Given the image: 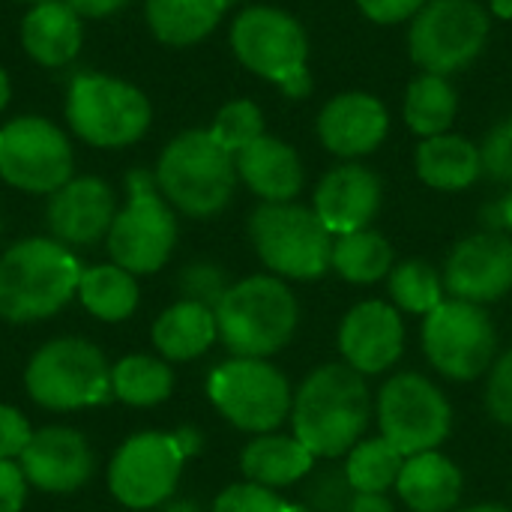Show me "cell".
Here are the masks:
<instances>
[{
  "instance_id": "obj_41",
  "label": "cell",
  "mask_w": 512,
  "mask_h": 512,
  "mask_svg": "<svg viewBox=\"0 0 512 512\" xmlns=\"http://www.w3.org/2000/svg\"><path fill=\"white\" fill-rule=\"evenodd\" d=\"M30 438L33 429L27 426V420L12 405H0V459H21Z\"/></svg>"
},
{
  "instance_id": "obj_18",
  "label": "cell",
  "mask_w": 512,
  "mask_h": 512,
  "mask_svg": "<svg viewBox=\"0 0 512 512\" xmlns=\"http://www.w3.org/2000/svg\"><path fill=\"white\" fill-rule=\"evenodd\" d=\"M18 465L30 486L48 495H69L90 480L93 450L81 432L69 426H45L33 432Z\"/></svg>"
},
{
  "instance_id": "obj_40",
  "label": "cell",
  "mask_w": 512,
  "mask_h": 512,
  "mask_svg": "<svg viewBox=\"0 0 512 512\" xmlns=\"http://www.w3.org/2000/svg\"><path fill=\"white\" fill-rule=\"evenodd\" d=\"M486 408H489V414H492L495 423L512 429V348L507 354H501L492 363V369H489Z\"/></svg>"
},
{
  "instance_id": "obj_21",
  "label": "cell",
  "mask_w": 512,
  "mask_h": 512,
  "mask_svg": "<svg viewBox=\"0 0 512 512\" xmlns=\"http://www.w3.org/2000/svg\"><path fill=\"white\" fill-rule=\"evenodd\" d=\"M390 114L372 93H339L318 114V138L339 159H357L375 153L387 138Z\"/></svg>"
},
{
  "instance_id": "obj_1",
  "label": "cell",
  "mask_w": 512,
  "mask_h": 512,
  "mask_svg": "<svg viewBox=\"0 0 512 512\" xmlns=\"http://www.w3.org/2000/svg\"><path fill=\"white\" fill-rule=\"evenodd\" d=\"M372 393L366 378L348 363H324L312 369L294 393V438L315 459L348 456L369 429Z\"/></svg>"
},
{
  "instance_id": "obj_36",
  "label": "cell",
  "mask_w": 512,
  "mask_h": 512,
  "mask_svg": "<svg viewBox=\"0 0 512 512\" xmlns=\"http://www.w3.org/2000/svg\"><path fill=\"white\" fill-rule=\"evenodd\" d=\"M303 510L306 512H351V504L357 498V489L351 486L345 465H327L315 468L303 480Z\"/></svg>"
},
{
  "instance_id": "obj_29",
  "label": "cell",
  "mask_w": 512,
  "mask_h": 512,
  "mask_svg": "<svg viewBox=\"0 0 512 512\" xmlns=\"http://www.w3.org/2000/svg\"><path fill=\"white\" fill-rule=\"evenodd\" d=\"M78 300L93 318L117 324L138 309V282L129 270L117 264H96L81 270Z\"/></svg>"
},
{
  "instance_id": "obj_43",
  "label": "cell",
  "mask_w": 512,
  "mask_h": 512,
  "mask_svg": "<svg viewBox=\"0 0 512 512\" xmlns=\"http://www.w3.org/2000/svg\"><path fill=\"white\" fill-rule=\"evenodd\" d=\"M27 501V477L18 462L0 459V512H21Z\"/></svg>"
},
{
  "instance_id": "obj_51",
  "label": "cell",
  "mask_w": 512,
  "mask_h": 512,
  "mask_svg": "<svg viewBox=\"0 0 512 512\" xmlns=\"http://www.w3.org/2000/svg\"><path fill=\"white\" fill-rule=\"evenodd\" d=\"M18 3H27V6H39V3H48V0H18Z\"/></svg>"
},
{
  "instance_id": "obj_44",
  "label": "cell",
  "mask_w": 512,
  "mask_h": 512,
  "mask_svg": "<svg viewBox=\"0 0 512 512\" xmlns=\"http://www.w3.org/2000/svg\"><path fill=\"white\" fill-rule=\"evenodd\" d=\"M81 18H108L114 12H120L123 6H129V0H66Z\"/></svg>"
},
{
  "instance_id": "obj_17",
  "label": "cell",
  "mask_w": 512,
  "mask_h": 512,
  "mask_svg": "<svg viewBox=\"0 0 512 512\" xmlns=\"http://www.w3.org/2000/svg\"><path fill=\"white\" fill-rule=\"evenodd\" d=\"M342 363L366 375H381L405 351V321L387 300H363L345 312L336 336Z\"/></svg>"
},
{
  "instance_id": "obj_16",
  "label": "cell",
  "mask_w": 512,
  "mask_h": 512,
  "mask_svg": "<svg viewBox=\"0 0 512 512\" xmlns=\"http://www.w3.org/2000/svg\"><path fill=\"white\" fill-rule=\"evenodd\" d=\"M444 288L453 300L489 306L512 291V237L480 231L456 243L444 264Z\"/></svg>"
},
{
  "instance_id": "obj_13",
  "label": "cell",
  "mask_w": 512,
  "mask_h": 512,
  "mask_svg": "<svg viewBox=\"0 0 512 512\" xmlns=\"http://www.w3.org/2000/svg\"><path fill=\"white\" fill-rule=\"evenodd\" d=\"M489 42V12L477 0H429L408 30L411 60L432 75L471 66Z\"/></svg>"
},
{
  "instance_id": "obj_31",
  "label": "cell",
  "mask_w": 512,
  "mask_h": 512,
  "mask_svg": "<svg viewBox=\"0 0 512 512\" xmlns=\"http://www.w3.org/2000/svg\"><path fill=\"white\" fill-rule=\"evenodd\" d=\"M459 111V96L444 75L423 72L408 84L405 93V123L420 138L444 135Z\"/></svg>"
},
{
  "instance_id": "obj_9",
  "label": "cell",
  "mask_w": 512,
  "mask_h": 512,
  "mask_svg": "<svg viewBox=\"0 0 512 512\" xmlns=\"http://www.w3.org/2000/svg\"><path fill=\"white\" fill-rule=\"evenodd\" d=\"M24 387L48 411L93 408L111 396V366L84 339H54L30 357Z\"/></svg>"
},
{
  "instance_id": "obj_26",
  "label": "cell",
  "mask_w": 512,
  "mask_h": 512,
  "mask_svg": "<svg viewBox=\"0 0 512 512\" xmlns=\"http://www.w3.org/2000/svg\"><path fill=\"white\" fill-rule=\"evenodd\" d=\"M219 339L216 312L195 300H177L153 324V345L171 363L198 360Z\"/></svg>"
},
{
  "instance_id": "obj_22",
  "label": "cell",
  "mask_w": 512,
  "mask_h": 512,
  "mask_svg": "<svg viewBox=\"0 0 512 512\" xmlns=\"http://www.w3.org/2000/svg\"><path fill=\"white\" fill-rule=\"evenodd\" d=\"M237 177L267 204L294 201L303 189V162L291 144L273 135H261L237 156Z\"/></svg>"
},
{
  "instance_id": "obj_4",
  "label": "cell",
  "mask_w": 512,
  "mask_h": 512,
  "mask_svg": "<svg viewBox=\"0 0 512 512\" xmlns=\"http://www.w3.org/2000/svg\"><path fill=\"white\" fill-rule=\"evenodd\" d=\"M153 177L174 210L192 219H210L231 204L237 162L207 129H189L168 141Z\"/></svg>"
},
{
  "instance_id": "obj_49",
  "label": "cell",
  "mask_w": 512,
  "mask_h": 512,
  "mask_svg": "<svg viewBox=\"0 0 512 512\" xmlns=\"http://www.w3.org/2000/svg\"><path fill=\"white\" fill-rule=\"evenodd\" d=\"M492 12L498 18H512V0H492Z\"/></svg>"
},
{
  "instance_id": "obj_27",
  "label": "cell",
  "mask_w": 512,
  "mask_h": 512,
  "mask_svg": "<svg viewBox=\"0 0 512 512\" xmlns=\"http://www.w3.org/2000/svg\"><path fill=\"white\" fill-rule=\"evenodd\" d=\"M417 174L426 186L441 189V192H462L474 186L483 174V159L480 147L471 144L462 135H435L423 138L414 156Z\"/></svg>"
},
{
  "instance_id": "obj_15",
  "label": "cell",
  "mask_w": 512,
  "mask_h": 512,
  "mask_svg": "<svg viewBox=\"0 0 512 512\" xmlns=\"http://www.w3.org/2000/svg\"><path fill=\"white\" fill-rule=\"evenodd\" d=\"M186 459L177 435L138 432L114 453L108 465V489L129 510L162 507L174 495Z\"/></svg>"
},
{
  "instance_id": "obj_12",
  "label": "cell",
  "mask_w": 512,
  "mask_h": 512,
  "mask_svg": "<svg viewBox=\"0 0 512 512\" xmlns=\"http://www.w3.org/2000/svg\"><path fill=\"white\" fill-rule=\"evenodd\" d=\"M423 354L450 381H477L498 360V330L486 306L444 300L423 321Z\"/></svg>"
},
{
  "instance_id": "obj_33",
  "label": "cell",
  "mask_w": 512,
  "mask_h": 512,
  "mask_svg": "<svg viewBox=\"0 0 512 512\" xmlns=\"http://www.w3.org/2000/svg\"><path fill=\"white\" fill-rule=\"evenodd\" d=\"M387 291H390V303L399 312L408 315H432L447 297H444V276L420 258L402 261L390 270L387 276Z\"/></svg>"
},
{
  "instance_id": "obj_47",
  "label": "cell",
  "mask_w": 512,
  "mask_h": 512,
  "mask_svg": "<svg viewBox=\"0 0 512 512\" xmlns=\"http://www.w3.org/2000/svg\"><path fill=\"white\" fill-rule=\"evenodd\" d=\"M9 96H12V84H9V75H6V69L0 66V111L9 105Z\"/></svg>"
},
{
  "instance_id": "obj_50",
  "label": "cell",
  "mask_w": 512,
  "mask_h": 512,
  "mask_svg": "<svg viewBox=\"0 0 512 512\" xmlns=\"http://www.w3.org/2000/svg\"><path fill=\"white\" fill-rule=\"evenodd\" d=\"M465 512H512V507H504V504H477V507H468Z\"/></svg>"
},
{
  "instance_id": "obj_35",
  "label": "cell",
  "mask_w": 512,
  "mask_h": 512,
  "mask_svg": "<svg viewBox=\"0 0 512 512\" xmlns=\"http://www.w3.org/2000/svg\"><path fill=\"white\" fill-rule=\"evenodd\" d=\"M219 147H225L231 156H237L243 147L258 141L264 135V114L249 99H234L213 117V126L207 129Z\"/></svg>"
},
{
  "instance_id": "obj_48",
  "label": "cell",
  "mask_w": 512,
  "mask_h": 512,
  "mask_svg": "<svg viewBox=\"0 0 512 512\" xmlns=\"http://www.w3.org/2000/svg\"><path fill=\"white\" fill-rule=\"evenodd\" d=\"M162 512H204L195 501H174L168 507H162Z\"/></svg>"
},
{
  "instance_id": "obj_11",
  "label": "cell",
  "mask_w": 512,
  "mask_h": 512,
  "mask_svg": "<svg viewBox=\"0 0 512 512\" xmlns=\"http://www.w3.org/2000/svg\"><path fill=\"white\" fill-rule=\"evenodd\" d=\"M381 438L405 459L438 450L453 432V405L444 390L420 372L393 375L375 402Z\"/></svg>"
},
{
  "instance_id": "obj_20",
  "label": "cell",
  "mask_w": 512,
  "mask_h": 512,
  "mask_svg": "<svg viewBox=\"0 0 512 512\" xmlns=\"http://www.w3.org/2000/svg\"><path fill=\"white\" fill-rule=\"evenodd\" d=\"M117 216L114 192L99 177H72L48 201V228L63 246H90L108 237Z\"/></svg>"
},
{
  "instance_id": "obj_14",
  "label": "cell",
  "mask_w": 512,
  "mask_h": 512,
  "mask_svg": "<svg viewBox=\"0 0 512 512\" xmlns=\"http://www.w3.org/2000/svg\"><path fill=\"white\" fill-rule=\"evenodd\" d=\"M0 177L30 195H54L72 180V144L45 117H15L0 129Z\"/></svg>"
},
{
  "instance_id": "obj_34",
  "label": "cell",
  "mask_w": 512,
  "mask_h": 512,
  "mask_svg": "<svg viewBox=\"0 0 512 512\" xmlns=\"http://www.w3.org/2000/svg\"><path fill=\"white\" fill-rule=\"evenodd\" d=\"M402 468H405V456L381 435L363 438L345 459V474L351 486L357 492H375V495H387L390 489H396Z\"/></svg>"
},
{
  "instance_id": "obj_10",
  "label": "cell",
  "mask_w": 512,
  "mask_h": 512,
  "mask_svg": "<svg viewBox=\"0 0 512 512\" xmlns=\"http://www.w3.org/2000/svg\"><path fill=\"white\" fill-rule=\"evenodd\" d=\"M177 246L174 207L162 198L156 177L147 171L129 174V201L117 210L108 231L111 264L132 276H147L165 267Z\"/></svg>"
},
{
  "instance_id": "obj_19",
  "label": "cell",
  "mask_w": 512,
  "mask_h": 512,
  "mask_svg": "<svg viewBox=\"0 0 512 512\" xmlns=\"http://www.w3.org/2000/svg\"><path fill=\"white\" fill-rule=\"evenodd\" d=\"M381 198L384 192L378 174L369 171L366 165L345 162L321 177L312 198V210L333 237H342L369 228L381 210Z\"/></svg>"
},
{
  "instance_id": "obj_32",
  "label": "cell",
  "mask_w": 512,
  "mask_h": 512,
  "mask_svg": "<svg viewBox=\"0 0 512 512\" xmlns=\"http://www.w3.org/2000/svg\"><path fill=\"white\" fill-rule=\"evenodd\" d=\"M174 390V372L165 360L147 354H129L111 366V396L132 408H153Z\"/></svg>"
},
{
  "instance_id": "obj_52",
  "label": "cell",
  "mask_w": 512,
  "mask_h": 512,
  "mask_svg": "<svg viewBox=\"0 0 512 512\" xmlns=\"http://www.w3.org/2000/svg\"><path fill=\"white\" fill-rule=\"evenodd\" d=\"M0 228H3V222H0Z\"/></svg>"
},
{
  "instance_id": "obj_30",
  "label": "cell",
  "mask_w": 512,
  "mask_h": 512,
  "mask_svg": "<svg viewBox=\"0 0 512 512\" xmlns=\"http://www.w3.org/2000/svg\"><path fill=\"white\" fill-rule=\"evenodd\" d=\"M393 261L396 255H393L390 240L375 228L351 231L333 240L330 267L351 285H375L387 279L390 270L396 267Z\"/></svg>"
},
{
  "instance_id": "obj_2",
  "label": "cell",
  "mask_w": 512,
  "mask_h": 512,
  "mask_svg": "<svg viewBox=\"0 0 512 512\" xmlns=\"http://www.w3.org/2000/svg\"><path fill=\"white\" fill-rule=\"evenodd\" d=\"M81 264L69 246L30 237L0 255V318L30 324L60 312L81 282Z\"/></svg>"
},
{
  "instance_id": "obj_23",
  "label": "cell",
  "mask_w": 512,
  "mask_h": 512,
  "mask_svg": "<svg viewBox=\"0 0 512 512\" xmlns=\"http://www.w3.org/2000/svg\"><path fill=\"white\" fill-rule=\"evenodd\" d=\"M84 42L81 15L66 0H48L30 6L21 21V45L39 66L57 69L78 57Z\"/></svg>"
},
{
  "instance_id": "obj_37",
  "label": "cell",
  "mask_w": 512,
  "mask_h": 512,
  "mask_svg": "<svg viewBox=\"0 0 512 512\" xmlns=\"http://www.w3.org/2000/svg\"><path fill=\"white\" fill-rule=\"evenodd\" d=\"M213 512H306L303 504L285 501L276 489L258 486V483H234L219 492L213 501Z\"/></svg>"
},
{
  "instance_id": "obj_42",
  "label": "cell",
  "mask_w": 512,
  "mask_h": 512,
  "mask_svg": "<svg viewBox=\"0 0 512 512\" xmlns=\"http://www.w3.org/2000/svg\"><path fill=\"white\" fill-rule=\"evenodd\" d=\"M429 0H357L360 12L375 24H399L414 18Z\"/></svg>"
},
{
  "instance_id": "obj_38",
  "label": "cell",
  "mask_w": 512,
  "mask_h": 512,
  "mask_svg": "<svg viewBox=\"0 0 512 512\" xmlns=\"http://www.w3.org/2000/svg\"><path fill=\"white\" fill-rule=\"evenodd\" d=\"M228 276L222 267L216 264H192L180 273V291H183V300H195V303H204L210 309H216V303L225 297L228 291Z\"/></svg>"
},
{
  "instance_id": "obj_46",
  "label": "cell",
  "mask_w": 512,
  "mask_h": 512,
  "mask_svg": "<svg viewBox=\"0 0 512 512\" xmlns=\"http://www.w3.org/2000/svg\"><path fill=\"white\" fill-rule=\"evenodd\" d=\"M498 207H501V225H504V231H510L512 234V189L507 192V198H504Z\"/></svg>"
},
{
  "instance_id": "obj_7",
  "label": "cell",
  "mask_w": 512,
  "mask_h": 512,
  "mask_svg": "<svg viewBox=\"0 0 512 512\" xmlns=\"http://www.w3.org/2000/svg\"><path fill=\"white\" fill-rule=\"evenodd\" d=\"M66 120L72 132L93 147H129L150 129L153 108L147 96L114 75L78 72L66 93Z\"/></svg>"
},
{
  "instance_id": "obj_3",
  "label": "cell",
  "mask_w": 512,
  "mask_h": 512,
  "mask_svg": "<svg viewBox=\"0 0 512 512\" xmlns=\"http://www.w3.org/2000/svg\"><path fill=\"white\" fill-rule=\"evenodd\" d=\"M219 339L234 357H273L291 345L300 324V303L285 279L249 276L234 282L216 303Z\"/></svg>"
},
{
  "instance_id": "obj_8",
  "label": "cell",
  "mask_w": 512,
  "mask_h": 512,
  "mask_svg": "<svg viewBox=\"0 0 512 512\" xmlns=\"http://www.w3.org/2000/svg\"><path fill=\"white\" fill-rule=\"evenodd\" d=\"M207 396L213 408L240 432L270 435L288 417L294 390L282 369L261 357H231L219 363L207 378Z\"/></svg>"
},
{
  "instance_id": "obj_39",
  "label": "cell",
  "mask_w": 512,
  "mask_h": 512,
  "mask_svg": "<svg viewBox=\"0 0 512 512\" xmlns=\"http://www.w3.org/2000/svg\"><path fill=\"white\" fill-rule=\"evenodd\" d=\"M483 174H489L495 183L512 186V114L489 129V135L480 144Z\"/></svg>"
},
{
  "instance_id": "obj_28",
  "label": "cell",
  "mask_w": 512,
  "mask_h": 512,
  "mask_svg": "<svg viewBox=\"0 0 512 512\" xmlns=\"http://www.w3.org/2000/svg\"><path fill=\"white\" fill-rule=\"evenodd\" d=\"M228 3L231 0H147L144 15L159 42L186 48L216 30Z\"/></svg>"
},
{
  "instance_id": "obj_45",
  "label": "cell",
  "mask_w": 512,
  "mask_h": 512,
  "mask_svg": "<svg viewBox=\"0 0 512 512\" xmlns=\"http://www.w3.org/2000/svg\"><path fill=\"white\" fill-rule=\"evenodd\" d=\"M351 512H393V504L387 495H375V492H357Z\"/></svg>"
},
{
  "instance_id": "obj_5",
  "label": "cell",
  "mask_w": 512,
  "mask_h": 512,
  "mask_svg": "<svg viewBox=\"0 0 512 512\" xmlns=\"http://www.w3.org/2000/svg\"><path fill=\"white\" fill-rule=\"evenodd\" d=\"M249 240L261 258V264L279 276L294 282L321 279L333 261V234L318 219L312 207L282 201L261 204L249 216Z\"/></svg>"
},
{
  "instance_id": "obj_25",
  "label": "cell",
  "mask_w": 512,
  "mask_h": 512,
  "mask_svg": "<svg viewBox=\"0 0 512 512\" xmlns=\"http://www.w3.org/2000/svg\"><path fill=\"white\" fill-rule=\"evenodd\" d=\"M315 456L291 435H255L240 453V471L249 483L285 489L303 483L315 471Z\"/></svg>"
},
{
  "instance_id": "obj_6",
  "label": "cell",
  "mask_w": 512,
  "mask_h": 512,
  "mask_svg": "<svg viewBox=\"0 0 512 512\" xmlns=\"http://www.w3.org/2000/svg\"><path fill=\"white\" fill-rule=\"evenodd\" d=\"M231 48L249 72L279 84L288 96H309V39L291 12L276 6L243 9L231 24Z\"/></svg>"
},
{
  "instance_id": "obj_24",
  "label": "cell",
  "mask_w": 512,
  "mask_h": 512,
  "mask_svg": "<svg viewBox=\"0 0 512 512\" xmlns=\"http://www.w3.org/2000/svg\"><path fill=\"white\" fill-rule=\"evenodd\" d=\"M396 492L411 512H453L462 501L465 477L450 456L429 450L405 459Z\"/></svg>"
}]
</instances>
